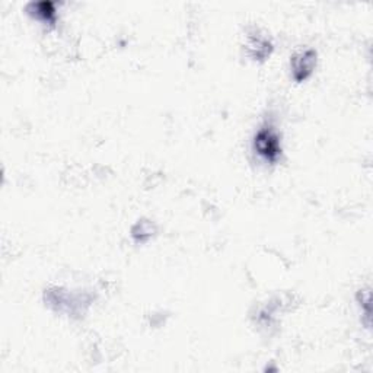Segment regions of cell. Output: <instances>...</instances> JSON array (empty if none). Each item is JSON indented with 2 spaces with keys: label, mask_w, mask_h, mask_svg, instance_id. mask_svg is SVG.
Returning a JSON list of instances; mask_svg holds the SVG:
<instances>
[{
  "label": "cell",
  "mask_w": 373,
  "mask_h": 373,
  "mask_svg": "<svg viewBox=\"0 0 373 373\" xmlns=\"http://www.w3.org/2000/svg\"><path fill=\"white\" fill-rule=\"evenodd\" d=\"M254 152L267 164H275L282 156V140L273 124L266 123L258 128L252 140Z\"/></svg>",
  "instance_id": "obj_1"
},
{
  "label": "cell",
  "mask_w": 373,
  "mask_h": 373,
  "mask_svg": "<svg viewBox=\"0 0 373 373\" xmlns=\"http://www.w3.org/2000/svg\"><path fill=\"white\" fill-rule=\"evenodd\" d=\"M318 54L312 48L299 52L290 57V70L291 77H294L298 84L305 82L310 79L317 68Z\"/></svg>",
  "instance_id": "obj_2"
},
{
  "label": "cell",
  "mask_w": 373,
  "mask_h": 373,
  "mask_svg": "<svg viewBox=\"0 0 373 373\" xmlns=\"http://www.w3.org/2000/svg\"><path fill=\"white\" fill-rule=\"evenodd\" d=\"M248 50L254 60L264 61L267 60L273 53V44L270 38L263 34L261 31L254 29L248 32Z\"/></svg>",
  "instance_id": "obj_3"
},
{
  "label": "cell",
  "mask_w": 373,
  "mask_h": 373,
  "mask_svg": "<svg viewBox=\"0 0 373 373\" xmlns=\"http://www.w3.org/2000/svg\"><path fill=\"white\" fill-rule=\"evenodd\" d=\"M26 12L44 24H48V25L56 24V8H54V3L52 2L29 3L26 6Z\"/></svg>",
  "instance_id": "obj_4"
},
{
  "label": "cell",
  "mask_w": 373,
  "mask_h": 373,
  "mask_svg": "<svg viewBox=\"0 0 373 373\" xmlns=\"http://www.w3.org/2000/svg\"><path fill=\"white\" fill-rule=\"evenodd\" d=\"M152 232H153L152 223H149V222H140L139 220V223L135 224V228L132 231V235H133L135 241L142 242V244H143V242H146L149 238H152V235H153Z\"/></svg>",
  "instance_id": "obj_5"
}]
</instances>
